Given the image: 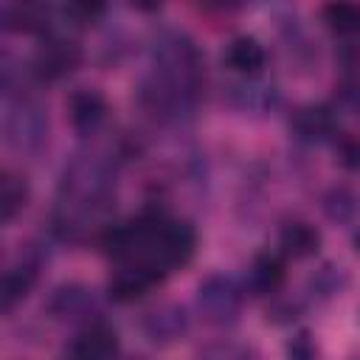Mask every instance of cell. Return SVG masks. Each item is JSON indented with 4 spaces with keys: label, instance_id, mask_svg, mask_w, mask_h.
Wrapping results in <instances>:
<instances>
[{
    "label": "cell",
    "instance_id": "cell-1",
    "mask_svg": "<svg viewBox=\"0 0 360 360\" xmlns=\"http://www.w3.org/2000/svg\"><path fill=\"white\" fill-rule=\"evenodd\" d=\"M197 304L211 323H233L242 309V292L228 276H208L197 290Z\"/></svg>",
    "mask_w": 360,
    "mask_h": 360
},
{
    "label": "cell",
    "instance_id": "cell-2",
    "mask_svg": "<svg viewBox=\"0 0 360 360\" xmlns=\"http://www.w3.org/2000/svg\"><path fill=\"white\" fill-rule=\"evenodd\" d=\"M45 132H48V124H45L39 107H34V104L20 101V107L11 110L6 118V138L14 149H37L45 141Z\"/></svg>",
    "mask_w": 360,
    "mask_h": 360
},
{
    "label": "cell",
    "instance_id": "cell-3",
    "mask_svg": "<svg viewBox=\"0 0 360 360\" xmlns=\"http://www.w3.org/2000/svg\"><path fill=\"white\" fill-rule=\"evenodd\" d=\"M160 278H163V273L155 270V267H149V264L124 262L121 270L110 278V295L118 298V301H132V298H141Z\"/></svg>",
    "mask_w": 360,
    "mask_h": 360
},
{
    "label": "cell",
    "instance_id": "cell-4",
    "mask_svg": "<svg viewBox=\"0 0 360 360\" xmlns=\"http://www.w3.org/2000/svg\"><path fill=\"white\" fill-rule=\"evenodd\" d=\"M68 112H70L73 129L82 135H90L104 124L107 104H104V96L96 90H76L68 101Z\"/></svg>",
    "mask_w": 360,
    "mask_h": 360
},
{
    "label": "cell",
    "instance_id": "cell-5",
    "mask_svg": "<svg viewBox=\"0 0 360 360\" xmlns=\"http://www.w3.org/2000/svg\"><path fill=\"white\" fill-rule=\"evenodd\" d=\"M118 349L115 332L104 323L87 326L70 346V360H112Z\"/></svg>",
    "mask_w": 360,
    "mask_h": 360
},
{
    "label": "cell",
    "instance_id": "cell-6",
    "mask_svg": "<svg viewBox=\"0 0 360 360\" xmlns=\"http://www.w3.org/2000/svg\"><path fill=\"white\" fill-rule=\"evenodd\" d=\"M225 65L231 70H236V73L256 76L264 68V48L253 37H236L225 48Z\"/></svg>",
    "mask_w": 360,
    "mask_h": 360
},
{
    "label": "cell",
    "instance_id": "cell-7",
    "mask_svg": "<svg viewBox=\"0 0 360 360\" xmlns=\"http://www.w3.org/2000/svg\"><path fill=\"white\" fill-rule=\"evenodd\" d=\"M79 62V48L73 42H65V39H51L48 45H42L39 56H37V68L42 76H62L68 73L73 65Z\"/></svg>",
    "mask_w": 360,
    "mask_h": 360
},
{
    "label": "cell",
    "instance_id": "cell-8",
    "mask_svg": "<svg viewBox=\"0 0 360 360\" xmlns=\"http://www.w3.org/2000/svg\"><path fill=\"white\" fill-rule=\"evenodd\" d=\"M284 281V262L276 253H262L250 264V290L256 295L276 292Z\"/></svg>",
    "mask_w": 360,
    "mask_h": 360
},
{
    "label": "cell",
    "instance_id": "cell-9",
    "mask_svg": "<svg viewBox=\"0 0 360 360\" xmlns=\"http://www.w3.org/2000/svg\"><path fill=\"white\" fill-rule=\"evenodd\" d=\"M278 242H281V250L287 256L304 259V256H312L318 250V231L307 222H290V225H284Z\"/></svg>",
    "mask_w": 360,
    "mask_h": 360
},
{
    "label": "cell",
    "instance_id": "cell-10",
    "mask_svg": "<svg viewBox=\"0 0 360 360\" xmlns=\"http://www.w3.org/2000/svg\"><path fill=\"white\" fill-rule=\"evenodd\" d=\"M34 278H37V264L34 262H20V264L8 267L6 276H3V309H11L20 298H25Z\"/></svg>",
    "mask_w": 360,
    "mask_h": 360
},
{
    "label": "cell",
    "instance_id": "cell-11",
    "mask_svg": "<svg viewBox=\"0 0 360 360\" xmlns=\"http://www.w3.org/2000/svg\"><path fill=\"white\" fill-rule=\"evenodd\" d=\"M143 326H146V335H149L152 340H172V338H177V335L183 332L186 318H183L180 309L163 307V309L149 312L146 321H143Z\"/></svg>",
    "mask_w": 360,
    "mask_h": 360
},
{
    "label": "cell",
    "instance_id": "cell-12",
    "mask_svg": "<svg viewBox=\"0 0 360 360\" xmlns=\"http://www.w3.org/2000/svg\"><path fill=\"white\" fill-rule=\"evenodd\" d=\"M25 200H28L25 183H22L17 174L6 172V174L0 177V219H3V222H11V219L25 208Z\"/></svg>",
    "mask_w": 360,
    "mask_h": 360
},
{
    "label": "cell",
    "instance_id": "cell-13",
    "mask_svg": "<svg viewBox=\"0 0 360 360\" xmlns=\"http://www.w3.org/2000/svg\"><path fill=\"white\" fill-rule=\"evenodd\" d=\"M323 211L329 219L335 222H352L357 214H360V197L346 188V186H338L332 188L326 197H323Z\"/></svg>",
    "mask_w": 360,
    "mask_h": 360
},
{
    "label": "cell",
    "instance_id": "cell-14",
    "mask_svg": "<svg viewBox=\"0 0 360 360\" xmlns=\"http://www.w3.org/2000/svg\"><path fill=\"white\" fill-rule=\"evenodd\" d=\"M87 304H90V292L70 284V287H59V290H56V295H53V301H51V312H53L56 318H73V315L84 312Z\"/></svg>",
    "mask_w": 360,
    "mask_h": 360
},
{
    "label": "cell",
    "instance_id": "cell-15",
    "mask_svg": "<svg viewBox=\"0 0 360 360\" xmlns=\"http://www.w3.org/2000/svg\"><path fill=\"white\" fill-rule=\"evenodd\" d=\"M295 129H298L304 138H323V135L332 132V115H329L323 107L301 110L298 118H295Z\"/></svg>",
    "mask_w": 360,
    "mask_h": 360
},
{
    "label": "cell",
    "instance_id": "cell-16",
    "mask_svg": "<svg viewBox=\"0 0 360 360\" xmlns=\"http://www.w3.org/2000/svg\"><path fill=\"white\" fill-rule=\"evenodd\" d=\"M326 22L340 31V34H349V31H357L360 28V8L357 6H349V3H335V6H326Z\"/></svg>",
    "mask_w": 360,
    "mask_h": 360
},
{
    "label": "cell",
    "instance_id": "cell-17",
    "mask_svg": "<svg viewBox=\"0 0 360 360\" xmlns=\"http://www.w3.org/2000/svg\"><path fill=\"white\" fill-rule=\"evenodd\" d=\"M101 11H104V6L101 3H68L65 6V17H70L73 22H93L96 17H101Z\"/></svg>",
    "mask_w": 360,
    "mask_h": 360
},
{
    "label": "cell",
    "instance_id": "cell-18",
    "mask_svg": "<svg viewBox=\"0 0 360 360\" xmlns=\"http://www.w3.org/2000/svg\"><path fill=\"white\" fill-rule=\"evenodd\" d=\"M287 357L290 360H315V346L309 340V335H298L287 343Z\"/></svg>",
    "mask_w": 360,
    "mask_h": 360
},
{
    "label": "cell",
    "instance_id": "cell-19",
    "mask_svg": "<svg viewBox=\"0 0 360 360\" xmlns=\"http://www.w3.org/2000/svg\"><path fill=\"white\" fill-rule=\"evenodd\" d=\"M208 360H253V354L248 349H236V346H222L219 352H214Z\"/></svg>",
    "mask_w": 360,
    "mask_h": 360
},
{
    "label": "cell",
    "instance_id": "cell-20",
    "mask_svg": "<svg viewBox=\"0 0 360 360\" xmlns=\"http://www.w3.org/2000/svg\"><path fill=\"white\" fill-rule=\"evenodd\" d=\"M343 163L346 166H360V143L357 141H349L346 146H343Z\"/></svg>",
    "mask_w": 360,
    "mask_h": 360
},
{
    "label": "cell",
    "instance_id": "cell-21",
    "mask_svg": "<svg viewBox=\"0 0 360 360\" xmlns=\"http://www.w3.org/2000/svg\"><path fill=\"white\" fill-rule=\"evenodd\" d=\"M354 245H357V250H360V233H357V239H354Z\"/></svg>",
    "mask_w": 360,
    "mask_h": 360
}]
</instances>
